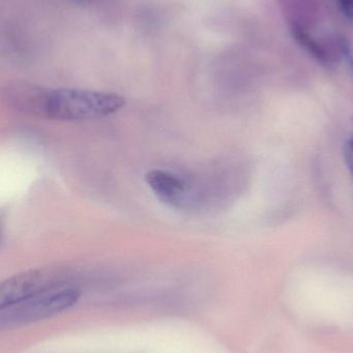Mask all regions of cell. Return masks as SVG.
Returning a JSON list of instances; mask_svg holds the SVG:
<instances>
[{"label":"cell","instance_id":"cell-10","mask_svg":"<svg viewBox=\"0 0 353 353\" xmlns=\"http://www.w3.org/2000/svg\"><path fill=\"white\" fill-rule=\"evenodd\" d=\"M72 1L77 4V6H87L89 4H93L95 0H72Z\"/></svg>","mask_w":353,"mask_h":353},{"label":"cell","instance_id":"cell-1","mask_svg":"<svg viewBox=\"0 0 353 353\" xmlns=\"http://www.w3.org/2000/svg\"><path fill=\"white\" fill-rule=\"evenodd\" d=\"M116 93L85 89L61 88L51 90L48 119L81 121L113 115L126 105Z\"/></svg>","mask_w":353,"mask_h":353},{"label":"cell","instance_id":"cell-8","mask_svg":"<svg viewBox=\"0 0 353 353\" xmlns=\"http://www.w3.org/2000/svg\"><path fill=\"white\" fill-rule=\"evenodd\" d=\"M337 2L343 16L353 22V0H337Z\"/></svg>","mask_w":353,"mask_h":353},{"label":"cell","instance_id":"cell-3","mask_svg":"<svg viewBox=\"0 0 353 353\" xmlns=\"http://www.w3.org/2000/svg\"><path fill=\"white\" fill-rule=\"evenodd\" d=\"M70 272L61 268L31 270L6 280L0 286V308L68 286Z\"/></svg>","mask_w":353,"mask_h":353},{"label":"cell","instance_id":"cell-9","mask_svg":"<svg viewBox=\"0 0 353 353\" xmlns=\"http://www.w3.org/2000/svg\"><path fill=\"white\" fill-rule=\"evenodd\" d=\"M346 163H347L348 169L353 176V138L347 143L345 147Z\"/></svg>","mask_w":353,"mask_h":353},{"label":"cell","instance_id":"cell-4","mask_svg":"<svg viewBox=\"0 0 353 353\" xmlns=\"http://www.w3.org/2000/svg\"><path fill=\"white\" fill-rule=\"evenodd\" d=\"M51 90L30 83L17 82L8 85L6 92V101L18 112L48 119Z\"/></svg>","mask_w":353,"mask_h":353},{"label":"cell","instance_id":"cell-5","mask_svg":"<svg viewBox=\"0 0 353 353\" xmlns=\"http://www.w3.org/2000/svg\"><path fill=\"white\" fill-rule=\"evenodd\" d=\"M144 179L153 194L166 205L178 207L186 199L188 184L182 176L157 169L147 172Z\"/></svg>","mask_w":353,"mask_h":353},{"label":"cell","instance_id":"cell-2","mask_svg":"<svg viewBox=\"0 0 353 353\" xmlns=\"http://www.w3.org/2000/svg\"><path fill=\"white\" fill-rule=\"evenodd\" d=\"M80 296V290L66 286L8 305L0 308V329H14L53 316L74 306Z\"/></svg>","mask_w":353,"mask_h":353},{"label":"cell","instance_id":"cell-6","mask_svg":"<svg viewBox=\"0 0 353 353\" xmlns=\"http://www.w3.org/2000/svg\"><path fill=\"white\" fill-rule=\"evenodd\" d=\"M292 33L296 43L304 48L313 58L325 64V65H331L335 61V54L332 50L327 49L325 46L315 41L312 37H310L306 29L300 28V27H292Z\"/></svg>","mask_w":353,"mask_h":353},{"label":"cell","instance_id":"cell-7","mask_svg":"<svg viewBox=\"0 0 353 353\" xmlns=\"http://www.w3.org/2000/svg\"><path fill=\"white\" fill-rule=\"evenodd\" d=\"M284 10L287 14L292 27H300L306 29L309 19L307 17L313 12L311 0H283Z\"/></svg>","mask_w":353,"mask_h":353}]
</instances>
